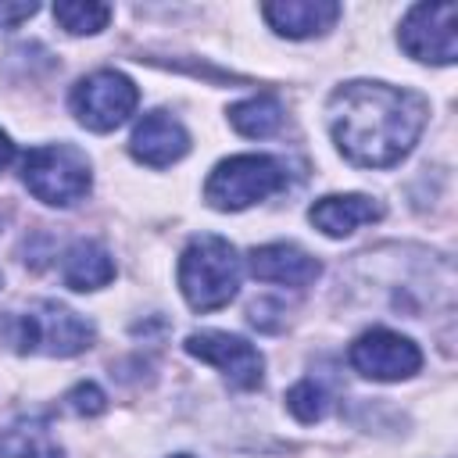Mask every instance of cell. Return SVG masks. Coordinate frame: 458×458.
<instances>
[{"instance_id": "5", "label": "cell", "mask_w": 458, "mask_h": 458, "mask_svg": "<svg viewBox=\"0 0 458 458\" xmlns=\"http://www.w3.org/2000/svg\"><path fill=\"white\" fill-rule=\"evenodd\" d=\"M286 186V168L268 154H236L211 168L204 200L218 211H243Z\"/></svg>"}, {"instance_id": "2", "label": "cell", "mask_w": 458, "mask_h": 458, "mask_svg": "<svg viewBox=\"0 0 458 458\" xmlns=\"http://www.w3.org/2000/svg\"><path fill=\"white\" fill-rule=\"evenodd\" d=\"M0 336L18 354L72 358L93 344V326L79 311H72L57 301H36L25 311H4Z\"/></svg>"}, {"instance_id": "12", "label": "cell", "mask_w": 458, "mask_h": 458, "mask_svg": "<svg viewBox=\"0 0 458 458\" xmlns=\"http://www.w3.org/2000/svg\"><path fill=\"white\" fill-rule=\"evenodd\" d=\"M261 14L279 36L308 39V36H322L326 29L336 25L340 4H333V0H279V4H265Z\"/></svg>"}, {"instance_id": "20", "label": "cell", "mask_w": 458, "mask_h": 458, "mask_svg": "<svg viewBox=\"0 0 458 458\" xmlns=\"http://www.w3.org/2000/svg\"><path fill=\"white\" fill-rule=\"evenodd\" d=\"M14 161V143H11V136L0 129V168H7Z\"/></svg>"}, {"instance_id": "22", "label": "cell", "mask_w": 458, "mask_h": 458, "mask_svg": "<svg viewBox=\"0 0 458 458\" xmlns=\"http://www.w3.org/2000/svg\"><path fill=\"white\" fill-rule=\"evenodd\" d=\"M0 283H4V279H0Z\"/></svg>"}, {"instance_id": "4", "label": "cell", "mask_w": 458, "mask_h": 458, "mask_svg": "<svg viewBox=\"0 0 458 458\" xmlns=\"http://www.w3.org/2000/svg\"><path fill=\"white\" fill-rule=\"evenodd\" d=\"M21 182L29 186V193L36 200L54 204V208H68V204L82 200L89 193V186H93L89 157L75 143L32 147L21 157Z\"/></svg>"}, {"instance_id": "6", "label": "cell", "mask_w": 458, "mask_h": 458, "mask_svg": "<svg viewBox=\"0 0 458 458\" xmlns=\"http://www.w3.org/2000/svg\"><path fill=\"white\" fill-rule=\"evenodd\" d=\"M68 104H72V114L86 129L111 132V129H118L136 111L140 89H136V82L129 75H122L114 68H100V72H93V75L75 82Z\"/></svg>"}, {"instance_id": "21", "label": "cell", "mask_w": 458, "mask_h": 458, "mask_svg": "<svg viewBox=\"0 0 458 458\" xmlns=\"http://www.w3.org/2000/svg\"><path fill=\"white\" fill-rule=\"evenodd\" d=\"M175 458H186V454H175Z\"/></svg>"}, {"instance_id": "15", "label": "cell", "mask_w": 458, "mask_h": 458, "mask_svg": "<svg viewBox=\"0 0 458 458\" xmlns=\"http://www.w3.org/2000/svg\"><path fill=\"white\" fill-rule=\"evenodd\" d=\"M0 458H64L43 419H18L0 433Z\"/></svg>"}, {"instance_id": "18", "label": "cell", "mask_w": 458, "mask_h": 458, "mask_svg": "<svg viewBox=\"0 0 458 458\" xmlns=\"http://www.w3.org/2000/svg\"><path fill=\"white\" fill-rule=\"evenodd\" d=\"M286 408H290L301 422H318V419L329 411V394L322 390V383L301 379L297 386L286 390Z\"/></svg>"}, {"instance_id": "1", "label": "cell", "mask_w": 458, "mask_h": 458, "mask_svg": "<svg viewBox=\"0 0 458 458\" xmlns=\"http://www.w3.org/2000/svg\"><path fill=\"white\" fill-rule=\"evenodd\" d=\"M429 104L422 93L354 79L333 89L326 104V122L336 150L358 168L397 165L422 136Z\"/></svg>"}, {"instance_id": "10", "label": "cell", "mask_w": 458, "mask_h": 458, "mask_svg": "<svg viewBox=\"0 0 458 458\" xmlns=\"http://www.w3.org/2000/svg\"><path fill=\"white\" fill-rule=\"evenodd\" d=\"M129 150L136 161H143L150 168H165V165H175L190 150V132L168 111H150L136 122Z\"/></svg>"}, {"instance_id": "13", "label": "cell", "mask_w": 458, "mask_h": 458, "mask_svg": "<svg viewBox=\"0 0 458 458\" xmlns=\"http://www.w3.org/2000/svg\"><path fill=\"white\" fill-rule=\"evenodd\" d=\"M311 225L333 240L354 233L358 225H369V222H379L383 218V204L365 197V193H333V197H322L311 204L308 211Z\"/></svg>"}, {"instance_id": "8", "label": "cell", "mask_w": 458, "mask_h": 458, "mask_svg": "<svg viewBox=\"0 0 458 458\" xmlns=\"http://www.w3.org/2000/svg\"><path fill=\"white\" fill-rule=\"evenodd\" d=\"M347 358H351V365H354L365 379H379V383L408 379V376H415L419 365H422V351H419L408 336H401V333H394V329H383V326L361 333V336L351 344Z\"/></svg>"}, {"instance_id": "19", "label": "cell", "mask_w": 458, "mask_h": 458, "mask_svg": "<svg viewBox=\"0 0 458 458\" xmlns=\"http://www.w3.org/2000/svg\"><path fill=\"white\" fill-rule=\"evenodd\" d=\"M64 401H68V408H72L75 415H100V411L107 408V397H104V390H100L97 383H79V386H72Z\"/></svg>"}, {"instance_id": "14", "label": "cell", "mask_w": 458, "mask_h": 458, "mask_svg": "<svg viewBox=\"0 0 458 458\" xmlns=\"http://www.w3.org/2000/svg\"><path fill=\"white\" fill-rule=\"evenodd\" d=\"M61 279L72 290H100L114 279V261L97 240H75L61 254Z\"/></svg>"}, {"instance_id": "3", "label": "cell", "mask_w": 458, "mask_h": 458, "mask_svg": "<svg viewBox=\"0 0 458 458\" xmlns=\"http://www.w3.org/2000/svg\"><path fill=\"white\" fill-rule=\"evenodd\" d=\"M179 290L193 311H218L240 290V258L229 240L200 233L179 258Z\"/></svg>"}, {"instance_id": "17", "label": "cell", "mask_w": 458, "mask_h": 458, "mask_svg": "<svg viewBox=\"0 0 458 458\" xmlns=\"http://www.w3.org/2000/svg\"><path fill=\"white\" fill-rule=\"evenodd\" d=\"M54 21L72 32V36H93L111 21V7L107 4H93V0H61L54 4Z\"/></svg>"}, {"instance_id": "16", "label": "cell", "mask_w": 458, "mask_h": 458, "mask_svg": "<svg viewBox=\"0 0 458 458\" xmlns=\"http://www.w3.org/2000/svg\"><path fill=\"white\" fill-rule=\"evenodd\" d=\"M283 104H279V97H272V93H258V97H247V100H240V104H233L229 107V122H233V129L240 132V136H250V140H265V136H272L279 125H283Z\"/></svg>"}, {"instance_id": "9", "label": "cell", "mask_w": 458, "mask_h": 458, "mask_svg": "<svg viewBox=\"0 0 458 458\" xmlns=\"http://www.w3.org/2000/svg\"><path fill=\"white\" fill-rule=\"evenodd\" d=\"M186 354L215 365L233 386L240 390H258L261 386V372H265V358L254 344H247L243 336L233 333H218V329H200L186 336Z\"/></svg>"}, {"instance_id": "7", "label": "cell", "mask_w": 458, "mask_h": 458, "mask_svg": "<svg viewBox=\"0 0 458 458\" xmlns=\"http://www.w3.org/2000/svg\"><path fill=\"white\" fill-rule=\"evenodd\" d=\"M408 57L422 64H454L458 36H454V4H415L397 32Z\"/></svg>"}, {"instance_id": "11", "label": "cell", "mask_w": 458, "mask_h": 458, "mask_svg": "<svg viewBox=\"0 0 458 458\" xmlns=\"http://www.w3.org/2000/svg\"><path fill=\"white\" fill-rule=\"evenodd\" d=\"M247 268L261 283H283V286H293V290L311 286L318 279V272H322L318 258H311L297 243H265V247H254L247 254Z\"/></svg>"}]
</instances>
